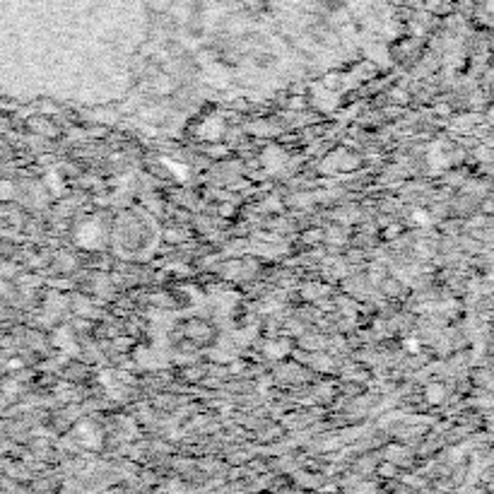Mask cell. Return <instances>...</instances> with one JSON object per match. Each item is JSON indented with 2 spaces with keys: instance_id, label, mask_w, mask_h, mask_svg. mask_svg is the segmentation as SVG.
<instances>
[{
  "instance_id": "6da1fadb",
  "label": "cell",
  "mask_w": 494,
  "mask_h": 494,
  "mask_svg": "<svg viewBox=\"0 0 494 494\" xmlns=\"http://www.w3.org/2000/svg\"><path fill=\"white\" fill-rule=\"evenodd\" d=\"M429 396H432V401H439V398H441V388H432V391H429Z\"/></svg>"
}]
</instances>
